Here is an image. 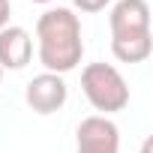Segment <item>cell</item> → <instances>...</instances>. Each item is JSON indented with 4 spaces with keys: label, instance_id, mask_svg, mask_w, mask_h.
Segmentation results:
<instances>
[{
    "label": "cell",
    "instance_id": "1",
    "mask_svg": "<svg viewBox=\"0 0 153 153\" xmlns=\"http://www.w3.org/2000/svg\"><path fill=\"white\" fill-rule=\"evenodd\" d=\"M36 42H39V63L45 72L66 75L81 63L84 42H81V21L72 9H48L36 21Z\"/></svg>",
    "mask_w": 153,
    "mask_h": 153
},
{
    "label": "cell",
    "instance_id": "2",
    "mask_svg": "<svg viewBox=\"0 0 153 153\" xmlns=\"http://www.w3.org/2000/svg\"><path fill=\"white\" fill-rule=\"evenodd\" d=\"M81 90L87 96V102L105 114L123 111L129 105V87L126 78L111 66V63H87L81 72Z\"/></svg>",
    "mask_w": 153,
    "mask_h": 153
},
{
    "label": "cell",
    "instance_id": "3",
    "mask_svg": "<svg viewBox=\"0 0 153 153\" xmlns=\"http://www.w3.org/2000/svg\"><path fill=\"white\" fill-rule=\"evenodd\" d=\"M66 96H69V87L63 81V75H54V72H42L36 78H30V84L24 90V99L36 114L60 111L66 105Z\"/></svg>",
    "mask_w": 153,
    "mask_h": 153
},
{
    "label": "cell",
    "instance_id": "4",
    "mask_svg": "<svg viewBox=\"0 0 153 153\" xmlns=\"http://www.w3.org/2000/svg\"><path fill=\"white\" fill-rule=\"evenodd\" d=\"M78 153H120V132L114 120L93 114L78 126Z\"/></svg>",
    "mask_w": 153,
    "mask_h": 153
},
{
    "label": "cell",
    "instance_id": "5",
    "mask_svg": "<svg viewBox=\"0 0 153 153\" xmlns=\"http://www.w3.org/2000/svg\"><path fill=\"white\" fill-rule=\"evenodd\" d=\"M111 36H132V33H150V6L144 0H117L111 15Z\"/></svg>",
    "mask_w": 153,
    "mask_h": 153
},
{
    "label": "cell",
    "instance_id": "6",
    "mask_svg": "<svg viewBox=\"0 0 153 153\" xmlns=\"http://www.w3.org/2000/svg\"><path fill=\"white\" fill-rule=\"evenodd\" d=\"M33 57V39L24 27L0 30V69H24Z\"/></svg>",
    "mask_w": 153,
    "mask_h": 153
},
{
    "label": "cell",
    "instance_id": "7",
    "mask_svg": "<svg viewBox=\"0 0 153 153\" xmlns=\"http://www.w3.org/2000/svg\"><path fill=\"white\" fill-rule=\"evenodd\" d=\"M153 51L150 33H132V36H111V54L120 63H141Z\"/></svg>",
    "mask_w": 153,
    "mask_h": 153
},
{
    "label": "cell",
    "instance_id": "8",
    "mask_svg": "<svg viewBox=\"0 0 153 153\" xmlns=\"http://www.w3.org/2000/svg\"><path fill=\"white\" fill-rule=\"evenodd\" d=\"M72 3L78 6L81 12H102V9L111 3V0H72Z\"/></svg>",
    "mask_w": 153,
    "mask_h": 153
},
{
    "label": "cell",
    "instance_id": "9",
    "mask_svg": "<svg viewBox=\"0 0 153 153\" xmlns=\"http://www.w3.org/2000/svg\"><path fill=\"white\" fill-rule=\"evenodd\" d=\"M9 12H12L9 0H0V30H3V27H9Z\"/></svg>",
    "mask_w": 153,
    "mask_h": 153
},
{
    "label": "cell",
    "instance_id": "10",
    "mask_svg": "<svg viewBox=\"0 0 153 153\" xmlns=\"http://www.w3.org/2000/svg\"><path fill=\"white\" fill-rule=\"evenodd\" d=\"M141 153H150V141H144V147H141Z\"/></svg>",
    "mask_w": 153,
    "mask_h": 153
},
{
    "label": "cell",
    "instance_id": "11",
    "mask_svg": "<svg viewBox=\"0 0 153 153\" xmlns=\"http://www.w3.org/2000/svg\"><path fill=\"white\" fill-rule=\"evenodd\" d=\"M33 3H51V0H33Z\"/></svg>",
    "mask_w": 153,
    "mask_h": 153
},
{
    "label": "cell",
    "instance_id": "12",
    "mask_svg": "<svg viewBox=\"0 0 153 153\" xmlns=\"http://www.w3.org/2000/svg\"><path fill=\"white\" fill-rule=\"evenodd\" d=\"M0 78H3V69H0Z\"/></svg>",
    "mask_w": 153,
    "mask_h": 153
}]
</instances>
